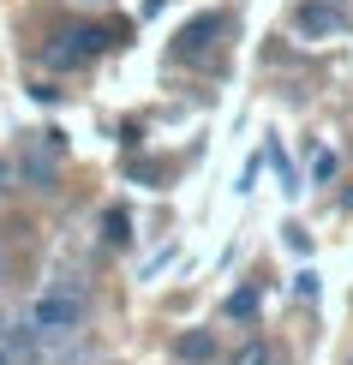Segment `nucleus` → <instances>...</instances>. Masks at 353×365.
<instances>
[{
    "mask_svg": "<svg viewBox=\"0 0 353 365\" xmlns=\"http://www.w3.org/2000/svg\"><path fill=\"white\" fill-rule=\"evenodd\" d=\"M78 324H84V294L72 282H54L30 299V329L36 336H72Z\"/></svg>",
    "mask_w": 353,
    "mask_h": 365,
    "instance_id": "nucleus-1",
    "label": "nucleus"
},
{
    "mask_svg": "<svg viewBox=\"0 0 353 365\" xmlns=\"http://www.w3.org/2000/svg\"><path fill=\"white\" fill-rule=\"evenodd\" d=\"M312 180H317V186H329V180H335V156H329V150H317V162H312Z\"/></svg>",
    "mask_w": 353,
    "mask_h": 365,
    "instance_id": "nucleus-9",
    "label": "nucleus"
},
{
    "mask_svg": "<svg viewBox=\"0 0 353 365\" xmlns=\"http://www.w3.org/2000/svg\"><path fill=\"white\" fill-rule=\"evenodd\" d=\"M174 354L186 365H210V359H216V336H210V329H186V336L174 341Z\"/></svg>",
    "mask_w": 353,
    "mask_h": 365,
    "instance_id": "nucleus-4",
    "label": "nucleus"
},
{
    "mask_svg": "<svg viewBox=\"0 0 353 365\" xmlns=\"http://www.w3.org/2000/svg\"><path fill=\"white\" fill-rule=\"evenodd\" d=\"M162 6H168V0H144V12H162Z\"/></svg>",
    "mask_w": 353,
    "mask_h": 365,
    "instance_id": "nucleus-12",
    "label": "nucleus"
},
{
    "mask_svg": "<svg viewBox=\"0 0 353 365\" xmlns=\"http://www.w3.org/2000/svg\"><path fill=\"white\" fill-rule=\"evenodd\" d=\"M222 30H227V12H198V19L174 36V60H204L210 36H222Z\"/></svg>",
    "mask_w": 353,
    "mask_h": 365,
    "instance_id": "nucleus-2",
    "label": "nucleus"
},
{
    "mask_svg": "<svg viewBox=\"0 0 353 365\" xmlns=\"http://www.w3.org/2000/svg\"><path fill=\"white\" fill-rule=\"evenodd\" d=\"M227 317H234V324H252V317H257V287L252 282L227 294Z\"/></svg>",
    "mask_w": 353,
    "mask_h": 365,
    "instance_id": "nucleus-6",
    "label": "nucleus"
},
{
    "mask_svg": "<svg viewBox=\"0 0 353 365\" xmlns=\"http://www.w3.org/2000/svg\"><path fill=\"white\" fill-rule=\"evenodd\" d=\"M24 180L36 192H54V156H48V150H42V156H36V150H24Z\"/></svg>",
    "mask_w": 353,
    "mask_h": 365,
    "instance_id": "nucleus-5",
    "label": "nucleus"
},
{
    "mask_svg": "<svg viewBox=\"0 0 353 365\" xmlns=\"http://www.w3.org/2000/svg\"><path fill=\"white\" fill-rule=\"evenodd\" d=\"M102 240H108V246H132V216H126L120 204L102 216Z\"/></svg>",
    "mask_w": 353,
    "mask_h": 365,
    "instance_id": "nucleus-7",
    "label": "nucleus"
},
{
    "mask_svg": "<svg viewBox=\"0 0 353 365\" xmlns=\"http://www.w3.org/2000/svg\"><path fill=\"white\" fill-rule=\"evenodd\" d=\"M0 192H12V162H0Z\"/></svg>",
    "mask_w": 353,
    "mask_h": 365,
    "instance_id": "nucleus-11",
    "label": "nucleus"
},
{
    "mask_svg": "<svg viewBox=\"0 0 353 365\" xmlns=\"http://www.w3.org/2000/svg\"><path fill=\"white\" fill-rule=\"evenodd\" d=\"M347 24V12L335 6V0H305L300 6V30L305 36H329V30H342Z\"/></svg>",
    "mask_w": 353,
    "mask_h": 365,
    "instance_id": "nucleus-3",
    "label": "nucleus"
},
{
    "mask_svg": "<svg viewBox=\"0 0 353 365\" xmlns=\"http://www.w3.org/2000/svg\"><path fill=\"white\" fill-rule=\"evenodd\" d=\"M227 365H270V347H264V341H245V347H240V354L227 359Z\"/></svg>",
    "mask_w": 353,
    "mask_h": 365,
    "instance_id": "nucleus-8",
    "label": "nucleus"
},
{
    "mask_svg": "<svg viewBox=\"0 0 353 365\" xmlns=\"http://www.w3.org/2000/svg\"><path fill=\"white\" fill-rule=\"evenodd\" d=\"M294 294H300V299H312V294H317V276H312V269H305V276H294Z\"/></svg>",
    "mask_w": 353,
    "mask_h": 365,
    "instance_id": "nucleus-10",
    "label": "nucleus"
}]
</instances>
